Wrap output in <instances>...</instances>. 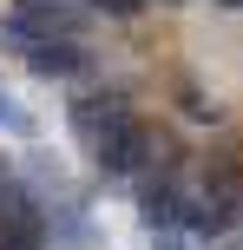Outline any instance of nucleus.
Listing matches in <instances>:
<instances>
[{
  "label": "nucleus",
  "mask_w": 243,
  "mask_h": 250,
  "mask_svg": "<svg viewBox=\"0 0 243 250\" xmlns=\"http://www.w3.org/2000/svg\"><path fill=\"white\" fill-rule=\"evenodd\" d=\"M79 7H92V13H112V20H131V13H138L145 0H79Z\"/></svg>",
  "instance_id": "obj_3"
},
{
  "label": "nucleus",
  "mask_w": 243,
  "mask_h": 250,
  "mask_svg": "<svg viewBox=\"0 0 243 250\" xmlns=\"http://www.w3.org/2000/svg\"><path fill=\"white\" fill-rule=\"evenodd\" d=\"M20 60H26V73H39V79H79L86 73L79 40H39V46H26Z\"/></svg>",
  "instance_id": "obj_2"
},
{
  "label": "nucleus",
  "mask_w": 243,
  "mask_h": 250,
  "mask_svg": "<svg viewBox=\"0 0 243 250\" xmlns=\"http://www.w3.org/2000/svg\"><path fill=\"white\" fill-rule=\"evenodd\" d=\"M217 7H230V13H243V0H217Z\"/></svg>",
  "instance_id": "obj_5"
},
{
  "label": "nucleus",
  "mask_w": 243,
  "mask_h": 250,
  "mask_svg": "<svg viewBox=\"0 0 243 250\" xmlns=\"http://www.w3.org/2000/svg\"><path fill=\"white\" fill-rule=\"evenodd\" d=\"M165 7H178V0H165Z\"/></svg>",
  "instance_id": "obj_6"
},
{
  "label": "nucleus",
  "mask_w": 243,
  "mask_h": 250,
  "mask_svg": "<svg viewBox=\"0 0 243 250\" xmlns=\"http://www.w3.org/2000/svg\"><path fill=\"white\" fill-rule=\"evenodd\" d=\"M0 125H20V119H13V105H7V92H0Z\"/></svg>",
  "instance_id": "obj_4"
},
{
  "label": "nucleus",
  "mask_w": 243,
  "mask_h": 250,
  "mask_svg": "<svg viewBox=\"0 0 243 250\" xmlns=\"http://www.w3.org/2000/svg\"><path fill=\"white\" fill-rule=\"evenodd\" d=\"M131 119V99L118 86H105V92H86V99H73V132H79V145H99L105 132H112V125H125Z\"/></svg>",
  "instance_id": "obj_1"
}]
</instances>
